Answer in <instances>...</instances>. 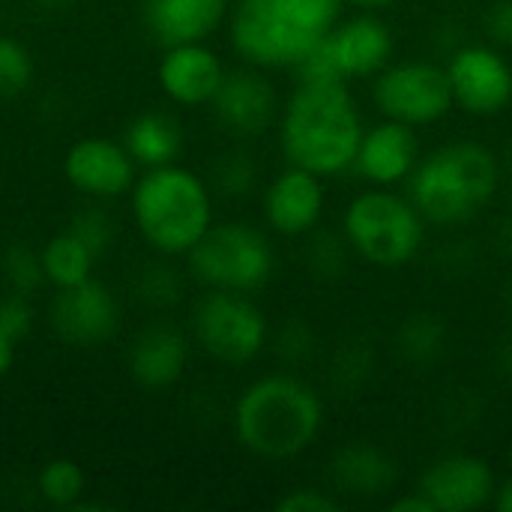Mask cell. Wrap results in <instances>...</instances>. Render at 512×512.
<instances>
[{"label":"cell","instance_id":"obj_42","mask_svg":"<svg viewBox=\"0 0 512 512\" xmlns=\"http://www.w3.org/2000/svg\"><path fill=\"white\" fill-rule=\"evenodd\" d=\"M351 6H360V9H369V12H378V9H387V6H396L399 0H345Z\"/></svg>","mask_w":512,"mask_h":512},{"label":"cell","instance_id":"obj_19","mask_svg":"<svg viewBox=\"0 0 512 512\" xmlns=\"http://www.w3.org/2000/svg\"><path fill=\"white\" fill-rule=\"evenodd\" d=\"M330 486L339 498L375 501L387 498L399 483V462L372 441H348L327 462Z\"/></svg>","mask_w":512,"mask_h":512},{"label":"cell","instance_id":"obj_18","mask_svg":"<svg viewBox=\"0 0 512 512\" xmlns=\"http://www.w3.org/2000/svg\"><path fill=\"white\" fill-rule=\"evenodd\" d=\"M225 72L222 57L207 42H183L162 51L156 81L174 105L201 108L213 102Z\"/></svg>","mask_w":512,"mask_h":512},{"label":"cell","instance_id":"obj_20","mask_svg":"<svg viewBox=\"0 0 512 512\" xmlns=\"http://www.w3.org/2000/svg\"><path fill=\"white\" fill-rule=\"evenodd\" d=\"M189 339L180 327L156 321L147 324L129 345L126 369L129 378L144 390H168L174 387L189 366Z\"/></svg>","mask_w":512,"mask_h":512},{"label":"cell","instance_id":"obj_32","mask_svg":"<svg viewBox=\"0 0 512 512\" xmlns=\"http://www.w3.org/2000/svg\"><path fill=\"white\" fill-rule=\"evenodd\" d=\"M33 81V57L30 48L9 36L0 33V99H15L21 96Z\"/></svg>","mask_w":512,"mask_h":512},{"label":"cell","instance_id":"obj_22","mask_svg":"<svg viewBox=\"0 0 512 512\" xmlns=\"http://www.w3.org/2000/svg\"><path fill=\"white\" fill-rule=\"evenodd\" d=\"M186 144L183 126L168 111H144L129 120L123 132V147L141 168H159L180 159Z\"/></svg>","mask_w":512,"mask_h":512},{"label":"cell","instance_id":"obj_36","mask_svg":"<svg viewBox=\"0 0 512 512\" xmlns=\"http://www.w3.org/2000/svg\"><path fill=\"white\" fill-rule=\"evenodd\" d=\"M483 33L495 48H501V51L512 48V0H492L486 6Z\"/></svg>","mask_w":512,"mask_h":512},{"label":"cell","instance_id":"obj_9","mask_svg":"<svg viewBox=\"0 0 512 512\" xmlns=\"http://www.w3.org/2000/svg\"><path fill=\"white\" fill-rule=\"evenodd\" d=\"M192 336L210 360L249 366L270 345V321L249 294L207 288L192 309Z\"/></svg>","mask_w":512,"mask_h":512},{"label":"cell","instance_id":"obj_46","mask_svg":"<svg viewBox=\"0 0 512 512\" xmlns=\"http://www.w3.org/2000/svg\"><path fill=\"white\" fill-rule=\"evenodd\" d=\"M507 465H510V471H512V441H510V447H507Z\"/></svg>","mask_w":512,"mask_h":512},{"label":"cell","instance_id":"obj_43","mask_svg":"<svg viewBox=\"0 0 512 512\" xmlns=\"http://www.w3.org/2000/svg\"><path fill=\"white\" fill-rule=\"evenodd\" d=\"M42 12H63V9H69L75 0H33Z\"/></svg>","mask_w":512,"mask_h":512},{"label":"cell","instance_id":"obj_2","mask_svg":"<svg viewBox=\"0 0 512 512\" xmlns=\"http://www.w3.org/2000/svg\"><path fill=\"white\" fill-rule=\"evenodd\" d=\"M237 444L264 462H288L315 447L324 432L321 393L294 372L255 378L234 402Z\"/></svg>","mask_w":512,"mask_h":512},{"label":"cell","instance_id":"obj_35","mask_svg":"<svg viewBox=\"0 0 512 512\" xmlns=\"http://www.w3.org/2000/svg\"><path fill=\"white\" fill-rule=\"evenodd\" d=\"M33 321H36V315H33V306H30V297H27V294L6 291V294L0 297V327H3L15 342H21V339L30 336Z\"/></svg>","mask_w":512,"mask_h":512},{"label":"cell","instance_id":"obj_8","mask_svg":"<svg viewBox=\"0 0 512 512\" xmlns=\"http://www.w3.org/2000/svg\"><path fill=\"white\" fill-rule=\"evenodd\" d=\"M396 57L393 27L363 9L357 15H342L336 27L321 39V45L294 69L297 81H360L375 78Z\"/></svg>","mask_w":512,"mask_h":512},{"label":"cell","instance_id":"obj_34","mask_svg":"<svg viewBox=\"0 0 512 512\" xmlns=\"http://www.w3.org/2000/svg\"><path fill=\"white\" fill-rule=\"evenodd\" d=\"M276 512H342V498L333 489H315V486H297L288 489L276 504Z\"/></svg>","mask_w":512,"mask_h":512},{"label":"cell","instance_id":"obj_45","mask_svg":"<svg viewBox=\"0 0 512 512\" xmlns=\"http://www.w3.org/2000/svg\"><path fill=\"white\" fill-rule=\"evenodd\" d=\"M504 306H507V312L512 315V276L507 279V285H504Z\"/></svg>","mask_w":512,"mask_h":512},{"label":"cell","instance_id":"obj_23","mask_svg":"<svg viewBox=\"0 0 512 512\" xmlns=\"http://www.w3.org/2000/svg\"><path fill=\"white\" fill-rule=\"evenodd\" d=\"M447 348H450V330L444 315L438 312L429 309L411 312L393 330V351L408 369L417 372L435 369L444 360Z\"/></svg>","mask_w":512,"mask_h":512},{"label":"cell","instance_id":"obj_5","mask_svg":"<svg viewBox=\"0 0 512 512\" xmlns=\"http://www.w3.org/2000/svg\"><path fill=\"white\" fill-rule=\"evenodd\" d=\"M129 210L138 234L165 258L189 255V249L213 225V189L192 168L177 162L144 168L129 189Z\"/></svg>","mask_w":512,"mask_h":512},{"label":"cell","instance_id":"obj_15","mask_svg":"<svg viewBox=\"0 0 512 512\" xmlns=\"http://www.w3.org/2000/svg\"><path fill=\"white\" fill-rule=\"evenodd\" d=\"M435 512H474L492 504L498 480L492 465L474 453H447L438 456L420 477L417 486Z\"/></svg>","mask_w":512,"mask_h":512},{"label":"cell","instance_id":"obj_16","mask_svg":"<svg viewBox=\"0 0 512 512\" xmlns=\"http://www.w3.org/2000/svg\"><path fill=\"white\" fill-rule=\"evenodd\" d=\"M63 174L69 186L87 198H117L138 180V162L120 141L81 138L63 156Z\"/></svg>","mask_w":512,"mask_h":512},{"label":"cell","instance_id":"obj_14","mask_svg":"<svg viewBox=\"0 0 512 512\" xmlns=\"http://www.w3.org/2000/svg\"><path fill=\"white\" fill-rule=\"evenodd\" d=\"M324 207H327L324 177L300 165H288L285 171H279L267 183L261 198V213L267 228L279 237H297V240H303L321 225Z\"/></svg>","mask_w":512,"mask_h":512},{"label":"cell","instance_id":"obj_33","mask_svg":"<svg viewBox=\"0 0 512 512\" xmlns=\"http://www.w3.org/2000/svg\"><path fill=\"white\" fill-rule=\"evenodd\" d=\"M69 231H72L96 258H102V255L111 249L114 237H117L114 219H111L102 207H93V204L75 210V216H72V222H69Z\"/></svg>","mask_w":512,"mask_h":512},{"label":"cell","instance_id":"obj_6","mask_svg":"<svg viewBox=\"0 0 512 512\" xmlns=\"http://www.w3.org/2000/svg\"><path fill=\"white\" fill-rule=\"evenodd\" d=\"M426 228L414 201L387 186H369L342 213V234L354 255L381 270L411 264L426 243Z\"/></svg>","mask_w":512,"mask_h":512},{"label":"cell","instance_id":"obj_30","mask_svg":"<svg viewBox=\"0 0 512 512\" xmlns=\"http://www.w3.org/2000/svg\"><path fill=\"white\" fill-rule=\"evenodd\" d=\"M0 270H3L6 288L27 294V297L39 294L48 285L45 267H42V252L33 249L30 243H9L0 255Z\"/></svg>","mask_w":512,"mask_h":512},{"label":"cell","instance_id":"obj_31","mask_svg":"<svg viewBox=\"0 0 512 512\" xmlns=\"http://www.w3.org/2000/svg\"><path fill=\"white\" fill-rule=\"evenodd\" d=\"M183 288H186V282H183L180 270H174L165 261H153V264L141 267L138 276H135V294L150 309H171V306H177L180 297H183Z\"/></svg>","mask_w":512,"mask_h":512},{"label":"cell","instance_id":"obj_40","mask_svg":"<svg viewBox=\"0 0 512 512\" xmlns=\"http://www.w3.org/2000/svg\"><path fill=\"white\" fill-rule=\"evenodd\" d=\"M15 348H18V342L0 327V378H6L9 369L15 366Z\"/></svg>","mask_w":512,"mask_h":512},{"label":"cell","instance_id":"obj_10","mask_svg":"<svg viewBox=\"0 0 512 512\" xmlns=\"http://www.w3.org/2000/svg\"><path fill=\"white\" fill-rule=\"evenodd\" d=\"M372 102L381 117L414 129L432 126L456 108L447 66L435 60H393L372 78Z\"/></svg>","mask_w":512,"mask_h":512},{"label":"cell","instance_id":"obj_13","mask_svg":"<svg viewBox=\"0 0 512 512\" xmlns=\"http://www.w3.org/2000/svg\"><path fill=\"white\" fill-rule=\"evenodd\" d=\"M117 327L120 306L99 279H87L75 288H60L54 294L51 330L60 342L75 348H96L114 339Z\"/></svg>","mask_w":512,"mask_h":512},{"label":"cell","instance_id":"obj_26","mask_svg":"<svg viewBox=\"0 0 512 512\" xmlns=\"http://www.w3.org/2000/svg\"><path fill=\"white\" fill-rule=\"evenodd\" d=\"M306 240V249H303V264H306V273L315 279V282H339L348 267H351V258H354V249L348 243V237L339 231H330V228H315L312 234L303 237Z\"/></svg>","mask_w":512,"mask_h":512},{"label":"cell","instance_id":"obj_38","mask_svg":"<svg viewBox=\"0 0 512 512\" xmlns=\"http://www.w3.org/2000/svg\"><path fill=\"white\" fill-rule=\"evenodd\" d=\"M492 246L501 258L512 261V210H507L498 222H495V231H492Z\"/></svg>","mask_w":512,"mask_h":512},{"label":"cell","instance_id":"obj_7","mask_svg":"<svg viewBox=\"0 0 512 512\" xmlns=\"http://www.w3.org/2000/svg\"><path fill=\"white\" fill-rule=\"evenodd\" d=\"M189 273L216 291L255 294L276 273V249L270 237L249 222H213L210 231L186 255Z\"/></svg>","mask_w":512,"mask_h":512},{"label":"cell","instance_id":"obj_4","mask_svg":"<svg viewBox=\"0 0 512 512\" xmlns=\"http://www.w3.org/2000/svg\"><path fill=\"white\" fill-rule=\"evenodd\" d=\"M345 0H237L231 48L258 69H297L342 18Z\"/></svg>","mask_w":512,"mask_h":512},{"label":"cell","instance_id":"obj_29","mask_svg":"<svg viewBox=\"0 0 512 512\" xmlns=\"http://www.w3.org/2000/svg\"><path fill=\"white\" fill-rule=\"evenodd\" d=\"M270 348L285 369H303L321 354L318 333L306 318H288L285 324L270 330Z\"/></svg>","mask_w":512,"mask_h":512},{"label":"cell","instance_id":"obj_28","mask_svg":"<svg viewBox=\"0 0 512 512\" xmlns=\"http://www.w3.org/2000/svg\"><path fill=\"white\" fill-rule=\"evenodd\" d=\"M36 489L45 504L60 510H75L87 492V477L75 459H51L39 468Z\"/></svg>","mask_w":512,"mask_h":512},{"label":"cell","instance_id":"obj_25","mask_svg":"<svg viewBox=\"0 0 512 512\" xmlns=\"http://www.w3.org/2000/svg\"><path fill=\"white\" fill-rule=\"evenodd\" d=\"M42 267L48 285L60 288H75L87 279H93V264L99 261L69 228L54 234L42 249Z\"/></svg>","mask_w":512,"mask_h":512},{"label":"cell","instance_id":"obj_12","mask_svg":"<svg viewBox=\"0 0 512 512\" xmlns=\"http://www.w3.org/2000/svg\"><path fill=\"white\" fill-rule=\"evenodd\" d=\"M267 69L258 66H240L228 69L216 96H213V114L225 132L234 138L252 141L267 135L282 114V99L276 84L264 75Z\"/></svg>","mask_w":512,"mask_h":512},{"label":"cell","instance_id":"obj_11","mask_svg":"<svg viewBox=\"0 0 512 512\" xmlns=\"http://www.w3.org/2000/svg\"><path fill=\"white\" fill-rule=\"evenodd\" d=\"M453 105L471 117H498L512 105V63L492 42H462L447 57Z\"/></svg>","mask_w":512,"mask_h":512},{"label":"cell","instance_id":"obj_39","mask_svg":"<svg viewBox=\"0 0 512 512\" xmlns=\"http://www.w3.org/2000/svg\"><path fill=\"white\" fill-rule=\"evenodd\" d=\"M495 369H498V375L512 387V330L507 336H501V342L495 348Z\"/></svg>","mask_w":512,"mask_h":512},{"label":"cell","instance_id":"obj_24","mask_svg":"<svg viewBox=\"0 0 512 512\" xmlns=\"http://www.w3.org/2000/svg\"><path fill=\"white\" fill-rule=\"evenodd\" d=\"M375 372H378V357H375L372 342L348 339L327 360V387H330V393H336L342 399L345 396L354 399V396H363L366 387H372Z\"/></svg>","mask_w":512,"mask_h":512},{"label":"cell","instance_id":"obj_27","mask_svg":"<svg viewBox=\"0 0 512 512\" xmlns=\"http://www.w3.org/2000/svg\"><path fill=\"white\" fill-rule=\"evenodd\" d=\"M207 183L216 195L231 198V201H243V198L255 195V189L261 183V168L249 150H240V147L225 150L213 159Z\"/></svg>","mask_w":512,"mask_h":512},{"label":"cell","instance_id":"obj_44","mask_svg":"<svg viewBox=\"0 0 512 512\" xmlns=\"http://www.w3.org/2000/svg\"><path fill=\"white\" fill-rule=\"evenodd\" d=\"M501 168H504V180H507V177L512 180V141L507 144V153L501 156Z\"/></svg>","mask_w":512,"mask_h":512},{"label":"cell","instance_id":"obj_41","mask_svg":"<svg viewBox=\"0 0 512 512\" xmlns=\"http://www.w3.org/2000/svg\"><path fill=\"white\" fill-rule=\"evenodd\" d=\"M492 507L498 512H512V477H507L504 483H498L495 498H492Z\"/></svg>","mask_w":512,"mask_h":512},{"label":"cell","instance_id":"obj_21","mask_svg":"<svg viewBox=\"0 0 512 512\" xmlns=\"http://www.w3.org/2000/svg\"><path fill=\"white\" fill-rule=\"evenodd\" d=\"M228 0H144L141 15L147 33L162 45L207 42L228 18Z\"/></svg>","mask_w":512,"mask_h":512},{"label":"cell","instance_id":"obj_17","mask_svg":"<svg viewBox=\"0 0 512 512\" xmlns=\"http://www.w3.org/2000/svg\"><path fill=\"white\" fill-rule=\"evenodd\" d=\"M420 156H423V144H420L417 129L384 117L381 123L363 132L351 171H357L369 186L393 189L399 183H408Z\"/></svg>","mask_w":512,"mask_h":512},{"label":"cell","instance_id":"obj_37","mask_svg":"<svg viewBox=\"0 0 512 512\" xmlns=\"http://www.w3.org/2000/svg\"><path fill=\"white\" fill-rule=\"evenodd\" d=\"M387 512H435V507L420 489H411V492H402V495L390 498Z\"/></svg>","mask_w":512,"mask_h":512},{"label":"cell","instance_id":"obj_3","mask_svg":"<svg viewBox=\"0 0 512 512\" xmlns=\"http://www.w3.org/2000/svg\"><path fill=\"white\" fill-rule=\"evenodd\" d=\"M501 156L474 138H459L423 153L408 177V198L435 228L474 222L501 192Z\"/></svg>","mask_w":512,"mask_h":512},{"label":"cell","instance_id":"obj_1","mask_svg":"<svg viewBox=\"0 0 512 512\" xmlns=\"http://www.w3.org/2000/svg\"><path fill=\"white\" fill-rule=\"evenodd\" d=\"M276 126L288 165L318 177L351 171L366 132L357 96L345 81H297Z\"/></svg>","mask_w":512,"mask_h":512}]
</instances>
